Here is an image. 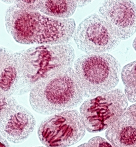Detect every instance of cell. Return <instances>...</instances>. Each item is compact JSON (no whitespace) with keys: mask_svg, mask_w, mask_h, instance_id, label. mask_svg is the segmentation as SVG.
<instances>
[{"mask_svg":"<svg viewBox=\"0 0 136 147\" xmlns=\"http://www.w3.org/2000/svg\"><path fill=\"white\" fill-rule=\"evenodd\" d=\"M19 78L16 52L0 47V95H14L17 89Z\"/></svg>","mask_w":136,"mask_h":147,"instance_id":"10","label":"cell"},{"mask_svg":"<svg viewBox=\"0 0 136 147\" xmlns=\"http://www.w3.org/2000/svg\"><path fill=\"white\" fill-rule=\"evenodd\" d=\"M46 147L45 146H36V147Z\"/></svg>","mask_w":136,"mask_h":147,"instance_id":"24","label":"cell"},{"mask_svg":"<svg viewBox=\"0 0 136 147\" xmlns=\"http://www.w3.org/2000/svg\"><path fill=\"white\" fill-rule=\"evenodd\" d=\"M1 1L4 3H5L7 4L12 5L14 4V0H6V1Z\"/></svg>","mask_w":136,"mask_h":147,"instance_id":"21","label":"cell"},{"mask_svg":"<svg viewBox=\"0 0 136 147\" xmlns=\"http://www.w3.org/2000/svg\"><path fill=\"white\" fill-rule=\"evenodd\" d=\"M84 98L71 67L36 84L29 92V102L38 114L51 115L76 108Z\"/></svg>","mask_w":136,"mask_h":147,"instance_id":"3","label":"cell"},{"mask_svg":"<svg viewBox=\"0 0 136 147\" xmlns=\"http://www.w3.org/2000/svg\"><path fill=\"white\" fill-rule=\"evenodd\" d=\"M124 94L128 100L136 103V83L125 86Z\"/></svg>","mask_w":136,"mask_h":147,"instance_id":"17","label":"cell"},{"mask_svg":"<svg viewBox=\"0 0 136 147\" xmlns=\"http://www.w3.org/2000/svg\"><path fill=\"white\" fill-rule=\"evenodd\" d=\"M92 1H79L77 0V8L84 7L91 2Z\"/></svg>","mask_w":136,"mask_h":147,"instance_id":"20","label":"cell"},{"mask_svg":"<svg viewBox=\"0 0 136 147\" xmlns=\"http://www.w3.org/2000/svg\"><path fill=\"white\" fill-rule=\"evenodd\" d=\"M17 104L18 101L14 96L0 95V120Z\"/></svg>","mask_w":136,"mask_h":147,"instance_id":"14","label":"cell"},{"mask_svg":"<svg viewBox=\"0 0 136 147\" xmlns=\"http://www.w3.org/2000/svg\"><path fill=\"white\" fill-rule=\"evenodd\" d=\"M73 38L77 48L89 54L112 51L121 41L109 23L100 14L96 13L80 23Z\"/></svg>","mask_w":136,"mask_h":147,"instance_id":"7","label":"cell"},{"mask_svg":"<svg viewBox=\"0 0 136 147\" xmlns=\"http://www.w3.org/2000/svg\"><path fill=\"white\" fill-rule=\"evenodd\" d=\"M40 0H14V4L21 9L28 11H39Z\"/></svg>","mask_w":136,"mask_h":147,"instance_id":"15","label":"cell"},{"mask_svg":"<svg viewBox=\"0 0 136 147\" xmlns=\"http://www.w3.org/2000/svg\"><path fill=\"white\" fill-rule=\"evenodd\" d=\"M87 143L91 147H114L106 139L99 136L91 138Z\"/></svg>","mask_w":136,"mask_h":147,"instance_id":"16","label":"cell"},{"mask_svg":"<svg viewBox=\"0 0 136 147\" xmlns=\"http://www.w3.org/2000/svg\"><path fill=\"white\" fill-rule=\"evenodd\" d=\"M114 147H136V121L125 111L105 132Z\"/></svg>","mask_w":136,"mask_h":147,"instance_id":"11","label":"cell"},{"mask_svg":"<svg viewBox=\"0 0 136 147\" xmlns=\"http://www.w3.org/2000/svg\"><path fill=\"white\" fill-rule=\"evenodd\" d=\"M133 47L134 49L136 51V37L134 39L133 42Z\"/></svg>","mask_w":136,"mask_h":147,"instance_id":"23","label":"cell"},{"mask_svg":"<svg viewBox=\"0 0 136 147\" xmlns=\"http://www.w3.org/2000/svg\"><path fill=\"white\" fill-rule=\"evenodd\" d=\"M5 24L7 33L24 45L68 44L76 28L73 18L55 19L39 11L21 9L14 4L6 10Z\"/></svg>","mask_w":136,"mask_h":147,"instance_id":"1","label":"cell"},{"mask_svg":"<svg viewBox=\"0 0 136 147\" xmlns=\"http://www.w3.org/2000/svg\"><path fill=\"white\" fill-rule=\"evenodd\" d=\"M99 14L111 27L121 40L131 38L136 32V5L130 0L104 1Z\"/></svg>","mask_w":136,"mask_h":147,"instance_id":"8","label":"cell"},{"mask_svg":"<svg viewBox=\"0 0 136 147\" xmlns=\"http://www.w3.org/2000/svg\"><path fill=\"white\" fill-rule=\"evenodd\" d=\"M86 131L80 113L73 109L45 118L38 126L37 135L45 146L69 147L81 141Z\"/></svg>","mask_w":136,"mask_h":147,"instance_id":"6","label":"cell"},{"mask_svg":"<svg viewBox=\"0 0 136 147\" xmlns=\"http://www.w3.org/2000/svg\"><path fill=\"white\" fill-rule=\"evenodd\" d=\"M19 78L14 95L30 92L36 84L72 67L73 48L68 44L40 45L16 52Z\"/></svg>","mask_w":136,"mask_h":147,"instance_id":"2","label":"cell"},{"mask_svg":"<svg viewBox=\"0 0 136 147\" xmlns=\"http://www.w3.org/2000/svg\"><path fill=\"white\" fill-rule=\"evenodd\" d=\"M0 147H11L8 141L0 134Z\"/></svg>","mask_w":136,"mask_h":147,"instance_id":"19","label":"cell"},{"mask_svg":"<svg viewBox=\"0 0 136 147\" xmlns=\"http://www.w3.org/2000/svg\"><path fill=\"white\" fill-rule=\"evenodd\" d=\"M136 121V103L132 105L127 108L125 111Z\"/></svg>","mask_w":136,"mask_h":147,"instance_id":"18","label":"cell"},{"mask_svg":"<svg viewBox=\"0 0 136 147\" xmlns=\"http://www.w3.org/2000/svg\"><path fill=\"white\" fill-rule=\"evenodd\" d=\"M36 125L33 114L18 104L0 120V134L12 144H22L33 133Z\"/></svg>","mask_w":136,"mask_h":147,"instance_id":"9","label":"cell"},{"mask_svg":"<svg viewBox=\"0 0 136 147\" xmlns=\"http://www.w3.org/2000/svg\"><path fill=\"white\" fill-rule=\"evenodd\" d=\"M128 100L122 90L113 89L82 103L79 113L86 130L91 133L108 129L127 109Z\"/></svg>","mask_w":136,"mask_h":147,"instance_id":"5","label":"cell"},{"mask_svg":"<svg viewBox=\"0 0 136 147\" xmlns=\"http://www.w3.org/2000/svg\"><path fill=\"white\" fill-rule=\"evenodd\" d=\"M77 147H91L89 145V144L88 143H84L82 144L79 145Z\"/></svg>","mask_w":136,"mask_h":147,"instance_id":"22","label":"cell"},{"mask_svg":"<svg viewBox=\"0 0 136 147\" xmlns=\"http://www.w3.org/2000/svg\"><path fill=\"white\" fill-rule=\"evenodd\" d=\"M77 8V0H40L39 11L49 17L66 20L71 18Z\"/></svg>","mask_w":136,"mask_h":147,"instance_id":"12","label":"cell"},{"mask_svg":"<svg viewBox=\"0 0 136 147\" xmlns=\"http://www.w3.org/2000/svg\"><path fill=\"white\" fill-rule=\"evenodd\" d=\"M121 75L125 86L136 83V60L124 66L121 70Z\"/></svg>","mask_w":136,"mask_h":147,"instance_id":"13","label":"cell"},{"mask_svg":"<svg viewBox=\"0 0 136 147\" xmlns=\"http://www.w3.org/2000/svg\"><path fill=\"white\" fill-rule=\"evenodd\" d=\"M84 97H95L114 89L119 82L121 65L108 53L86 54L73 63Z\"/></svg>","mask_w":136,"mask_h":147,"instance_id":"4","label":"cell"}]
</instances>
